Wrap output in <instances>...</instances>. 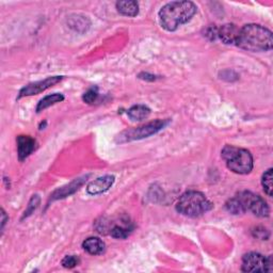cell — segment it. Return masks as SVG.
I'll list each match as a JSON object with an SVG mask.
<instances>
[{"instance_id": "cell-22", "label": "cell", "mask_w": 273, "mask_h": 273, "mask_svg": "<svg viewBox=\"0 0 273 273\" xmlns=\"http://www.w3.org/2000/svg\"><path fill=\"white\" fill-rule=\"evenodd\" d=\"M205 35L207 37H209L211 41H214V40H216L218 37V28L215 27V26H210L206 29V32H205Z\"/></svg>"}, {"instance_id": "cell-23", "label": "cell", "mask_w": 273, "mask_h": 273, "mask_svg": "<svg viewBox=\"0 0 273 273\" xmlns=\"http://www.w3.org/2000/svg\"><path fill=\"white\" fill-rule=\"evenodd\" d=\"M139 78L140 79H143V80H148V82H155V80L157 79L156 76L154 75H150L148 73H141L139 75Z\"/></svg>"}, {"instance_id": "cell-9", "label": "cell", "mask_w": 273, "mask_h": 273, "mask_svg": "<svg viewBox=\"0 0 273 273\" xmlns=\"http://www.w3.org/2000/svg\"><path fill=\"white\" fill-rule=\"evenodd\" d=\"M115 177L112 175H105L102 177H98L87 186V192L91 196H97L102 194L104 192L108 191L112 185L114 184Z\"/></svg>"}, {"instance_id": "cell-15", "label": "cell", "mask_w": 273, "mask_h": 273, "mask_svg": "<svg viewBox=\"0 0 273 273\" xmlns=\"http://www.w3.org/2000/svg\"><path fill=\"white\" fill-rule=\"evenodd\" d=\"M150 114V109L145 105L133 106L127 111V115L131 121H143Z\"/></svg>"}, {"instance_id": "cell-10", "label": "cell", "mask_w": 273, "mask_h": 273, "mask_svg": "<svg viewBox=\"0 0 273 273\" xmlns=\"http://www.w3.org/2000/svg\"><path fill=\"white\" fill-rule=\"evenodd\" d=\"M87 179H88V176H83V177H79V178L74 179L72 183H69L68 185L57 189L54 192V193L50 196V197H52V198H50V200H52V201L60 200V199H64V198H67L69 196L74 194L76 191H78L80 189V187L84 186V184L86 183Z\"/></svg>"}, {"instance_id": "cell-4", "label": "cell", "mask_w": 273, "mask_h": 273, "mask_svg": "<svg viewBox=\"0 0 273 273\" xmlns=\"http://www.w3.org/2000/svg\"><path fill=\"white\" fill-rule=\"evenodd\" d=\"M214 207L211 202L199 191H187L179 198L176 210L179 214L190 218L203 216Z\"/></svg>"}, {"instance_id": "cell-17", "label": "cell", "mask_w": 273, "mask_h": 273, "mask_svg": "<svg viewBox=\"0 0 273 273\" xmlns=\"http://www.w3.org/2000/svg\"><path fill=\"white\" fill-rule=\"evenodd\" d=\"M272 169H268L264 175L261 177V185L262 188H264V191L266 192V194L268 197H272V191H273V185H272Z\"/></svg>"}, {"instance_id": "cell-5", "label": "cell", "mask_w": 273, "mask_h": 273, "mask_svg": "<svg viewBox=\"0 0 273 273\" xmlns=\"http://www.w3.org/2000/svg\"><path fill=\"white\" fill-rule=\"evenodd\" d=\"M221 156L228 170L236 174L246 175L251 173L253 170V157L246 148L225 145L221 151Z\"/></svg>"}, {"instance_id": "cell-6", "label": "cell", "mask_w": 273, "mask_h": 273, "mask_svg": "<svg viewBox=\"0 0 273 273\" xmlns=\"http://www.w3.org/2000/svg\"><path fill=\"white\" fill-rule=\"evenodd\" d=\"M169 123H170L169 120H156L143 126L123 131L122 134H120L118 136L116 140L120 143H125V142H131V141L148 138L150 136L156 135L160 130H163Z\"/></svg>"}, {"instance_id": "cell-3", "label": "cell", "mask_w": 273, "mask_h": 273, "mask_svg": "<svg viewBox=\"0 0 273 273\" xmlns=\"http://www.w3.org/2000/svg\"><path fill=\"white\" fill-rule=\"evenodd\" d=\"M225 208L231 215H242L251 211L256 217L267 218L270 214L266 201L251 191L239 192L226 202Z\"/></svg>"}, {"instance_id": "cell-25", "label": "cell", "mask_w": 273, "mask_h": 273, "mask_svg": "<svg viewBox=\"0 0 273 273\" xmlns=\"http://www.w3.org/2000/svg\"><path fill=\"white\" fill-rule=\"evenodd\" d=\"M2 216H3V220H2V230H3L4 227H5V225H6V222H7V215H6V212H5L4 209L2 210Z\"/></svg>"}, {"instance_id": "cell-14", "label": "cell", "mask_w": 273, "mask_h": 273, "mask_svg": "<svg viewBox=\"0 0 273 273\" xmlns=\"http://www.w3.org/2000/svg\"><path fill=\"white\" fill-rule=\"evenodd\" d=\"M115 6L119 13L128 17H135L139 13V4L137 2H118Z\"/></svg>"}, {"instance_id": "cell-21", "label": "cell", "mask_w": 273, "mask_h": 273, "mask_svg": "<svg viewBox=\"0 0 273 273\" xmlns=\"http://www.w3.org/2000/svg\"><path fill=\"white\" fill-rule=\"evenodd\" d=\"M79 258L76 257L75 255H69V256H65L63 259H62V266L64 268H68V269H72L74 267H76L77 265H79Z\"/></svg>"}, {"instance_id": "cell-8", "label": "cell", "mask_w": 273, "mask_h": 273, "mask_svg": "<svg viewBox=\"0 0 273 273\" xmlns=\"http://www.w3.org/2000/svg\"><path fill=\"white\" fill-rule=\"evenodd\" d=\"M267 257L256 252H250L242 257L241 270L244 272H264L266 271Z\"/></svg>"}, {"instance_id": "cell-24", "label": "cell", "mask_w": 273, "mask_h": 273, "mask_svg": "<svg viewBox=\"0 0 273 273\" xmlns=\"http://www.w3.org/2000/svg\"><path fill=\"white\" fill-rule=\"evenodd\" d=\"M273 268H272V256H268L267 257V261H266V271L268 272H272Z\"/></svg>"}, {"instance_id": "cell-16", "label": "cell", "mask_w": 273, "mask_h": 273, "mask_svg": "<svg viewBox=\"0 0 273 273\" xmlns=\"http://www.w3.org/2000/svg\"><path fill=\"white\" fill-rule=\"evenodd\" d=\"M62 100H64V96L62 94L54 93V94L47 95L40 100V103L37 104V107H36V112H41V111L49 108L50 106H54L58 103H61Z\"/></svg>"}, {"instance_id": "cell-2", "label": "cell", "mask_w": 273, "mask_h": 273, "mask_svg": "<svg viewBox=\"0 0 273 273\" xmlns=\"http://www.w3.org/2000/svg\"><path fill=\"white\" fill-rule=\"evenodd\" d=\"M198 7L191 2H172L159 11L160 25L167 31H175L181 25L190 22L196 15Z\"/></svg>"}, {"instance_id": "cell-20", "label": "cell", "mask_w": 273, "mask_h": 273, "mask_svg": "<svg viewBox=\"0 0 273 273\" xmlns=\"http://www.w3.org/2000/svg\"><path fill=\"white\" fill-rule=\"evenodd\" d=\"M38 205H40V197L38 196H33L31 198V200H30V202H29V205H28V207H27V209L25 211L24 218L31 215L32 212L38 207Z\"/></svg>"}, {"instance_id": "cell-11", "label": "cell", "mask_w": 273, "mask_h": 273, "mask_svg": "<svg viewBox=\"0 0 273 273\" xmlns=\"http://www.w3.org/2000/svg\"><path fill=\"white\" fill-rule=\"evenodd\" d=\"M16 141H17L18 159L21 161H24L34 151L36 147V141L30 136H18Z\"/></svg>"}, {"instance_id": "cell-7", "label": "cell", "mask_w": 273, "mask_h": 273, "mask_svg": "<svg viewBox=\"0 0 273 273\" xmlns=\"http://www.w3.org/2000/svg\"><path fill=\"white\" fill-rule=\"evenodd\" d=\"M61 80H62L61 76H54V77H47L44 80H40V82L29 84L28 86L24 87L21 90V92H19V95H18V99L26 97V96H32V95L42 93L47 89L59 84Z\"/></svg>"}, {"instance_id": "cell-18", "label": "cell", "mask_w": 273, "mask_h": 273, "mask_svg": "<svg viewBox=\"0 0 273 273\" xmlns=\"http://www.w3.org/2000/svg\"><path fill=\"white\" fill-rule=\"evenodd\" d=\"M131 231H133V227L123 226V225H121V226L115 225L114 227L111 228L110 235L116 239H125L130 235Z\"/></svg>"}, {"instance_id": "cell-1", "label": "cell", "mask_w": 273, "mask_h": 273, "mask_svg": "<svg viewBox=\"0 0 273 273\" xmlns=\"http://www.w3.org/2000/svg\"><path fill=\"white\" fill-rule=\"evenodd\" d=\"M235 44L248 52H268L273 46L272 32L260 25L249 24L239 29Z\"/></svg>"}, {"instance_id": "cell-13", "label": "cell", "mask_w": 273, "mask_h": 273, "mask_svg": "<svg viewBox=\"0 0 273 273\" xmlns=\"http://www.w3.org/2000/svg\"><path fill=\"white\" fill-rule=\"evenodd\" d=\"M83 248L91 255H100L105 251V244L103 240L96 237H90L86 239L83 244Z\"/></svg>"}, {"instance_id": "cell-12", "label": "cell", "mask_w": 273, "mask_h": 273, "mask_svg": "<svg viewBox=\"0 0 273 273\" xmlns=\"http://www.w3.org/2000/svg\"><path fill=\"white\" fill-rule=\"evenodd\" d=\"M238 33L239 28L234 24H225L218 28V37L225 44H235Z\"/></svg>"}, {"instance_id": "cell-19", "label": "cell", "mask_w": 273, "mask_h": 273, "mask_svg": "<svg viewBox=\"0 0 273 273\" xmlns=\"http://www.w3.org/2000/svg\"><path fill=\"white\" fill-rule=\"evenodd\" d=\"M98 89L97 88H92V89H90L88 90L87 92L84 94L83 96V99H84V102L89 104V105H93L97 102V99H98Z\"/></svg>"}]
</instances>
